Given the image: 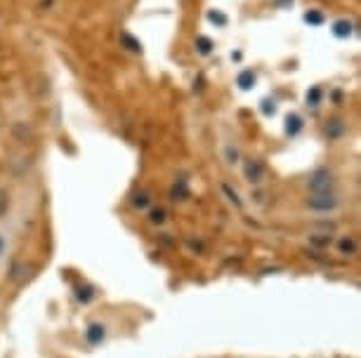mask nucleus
I'll list each match as a JSON object with an SVG mask.
<instances>
[{"label": "nucleus", "instance_id": "3", "mask_svg": "<svg viewBox=\"0 0 361 358\" xmlns=\"http://www.w3.org/2000/svg\"><path fill=\"white\" fill-rule=\"evenodd\" d=\"M104 325H100V323H92L90 328H88V332H85V337H88V342L90 344H97V342L104 340Z\"/></svg>", "mask_w": 361, "mask_h": 358}, {"label": "nucleus", "instance_id": "2", "mask_svg": "<svg viewBox=\"0 0 361 358\" xmlns=\"http://www.w3.org/2000/svg\"><path fill=\"white\" fill-rule=\"evenodd\" d=\"M309 205L314 207V210H333L335 207V198H331V196H314L312 200H309Z\"/></svg>", "mask_w": 361, "mask_h": 358}, {"label": "nucleus", "instance_id": "1", "mask_svg": "<svg viewBox=\"0 0 361 358\" xmlns=\"http://www.w3.org/2000/svg\"><path fill=\"white\" fill-rule=\"evenodd\" d=\"M309 186H312V191H316V193H321V191H326V188L331 186V175H328V172H316L314 175V179H312V184H309Z\"/></svg>", "mask_w": 361, "mask_h": 358}, {"label": "nucleus", "instance_id": "4", "mask_svg": "<svg viewBox=\"0 0 361 358\" xmlns=\"http://www.w3.org/2000/svg\"><path fill=\"white\" fill-rule=\"evenodd\" d=\"M338 248H340V255H354L357 252V241L354 238H343Z\"/></svg>", "mask_w": 361, "mask_h": 358}, {"label": "nucleus", "instance_id": "5", "mask_svg": "<svg viewBox=\"0 0 361 358\" xmlns=\"http://www.w3.org/2000/svg\"><path fill=\"white\" fill-rule=\"evenodd\" d=\"M163 219H165V212H163V210H154V212H151V222L154 224H161Z\"/></svg>", "mask_w": 361, "mask_h": 358}, {"label": "nucleus", "instance_id": "7", "mask_svg": "<svg viewBox=\"0 0 361 358\" xmlns=\"http://www.w3.org/2000/svg\"><path fill=\"white\" fill-rule=\"evenodd\" d=\"M146 203H149V198H146V196H137V200H135V205H137V207H144Z\"/></svg>", "mask_w": 361, "mask_h": 358}, {"label": "nucleus", "instance_id": "8", "mask_svg": "<svg viewBox=\"0 0 361 358\" xmlns=\"http://www.w3.org/2000/svg\"><path fill=\"white\" fill-rule=\"evenodd\" d=\"M2 252H5V241H2V236H0V257H2Z\"/></svg>", "mask_w": 361, "mask_h": 358}, {"label": "nucleus", "instance_id": "6", "mask_svg": "<svg viewBox=\"0 0 361 358\" xmlns=\"http://www.w3.org/2000/svg\"><path fill=\"white\" fill-rule=\"evenodd\" d=\"M90 287H85V290H83L81 287V292H78V299H81V302H88V299H90Z\"/></svg>", "mask_w": 361, "mask_h": 358}]
</instances>
